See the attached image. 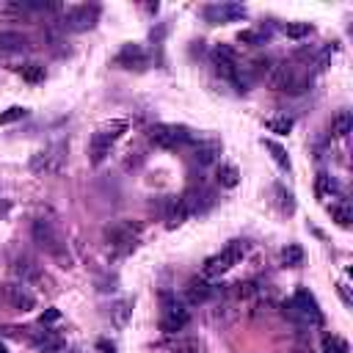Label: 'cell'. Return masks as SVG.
<instances>
[{
	"label": "cell",
	"mask_w": 353,
	"mask_h": 353,
	"mask_svg": "<svg viewBox=\"0 0 353 353\" xmlns=\"http://www.w3.org/2000/svg\"><path fill=\"white\" fill-rule=\"evenodd\" d=\"M30 234H33V243L50 256L55 259L61 268H72V254L66 248V240L61 234V229L50 221V218H36L33 226H30Z\"/></svg>",
	"instance_id": "obj_1"
},
{
	"label": "cell",
	"mask_w": 353,
	"mask_h": 353,
	"mask_svg": "<svg viewBox=\"0 0 353 353\" xmlns=\"http://www.w3.org/2000/svg\"><path fill=\"white\" fill-rule=\"evenodd\" d=\"M268 83L273 91H284V94H303L312 85L309 69L298 61H279L276 66L268 69Z\"/></svg>",
	"instance_id": "obj_2"
},
{
	"label": "cell",
	"mask_w": 353,
	"mask_h": 353,
	"mask_svg": "<svg viewBox=\"0 0 353 353\" xmlns=\"http://www.w3.org/2000/svg\"><path fill=\"white\" fill-rule=\"evenodd\" d=\"M127 127H130L127 119H110V121L99 124V127L91 132V141H88V160H91V165H99V163L110 154V149H113L116 141L127 132Z\"/></svg>",
	"instance_id": "obj_3"
},
{
	"label": "cell",
	"mask_w": 353,
	"mask_h": 353,
	"mask_svg": "<svg viewBox=\"0 0 353 353\" xmlns=\"http://www.w3.org/2000/svg\"><path fill=\"white\" fill-rule=\"evenodd\" d=\"M141 232H143V226H141L138 221H127V218H121V221L108 223L105 232H102V237H105L108 248H110L116 256H124V254H130V251L138 245Z\"/></svg>",
	"instance_id": "obj_4"
},
{
	"label": "cell",
	"mask_w": 353,
	"mask_h": 353,
	"mask_svg": "<svg viewBox=\"0 0 353 353\" xmlns=\"http://www.w3.org/2000/svg\"><path fill=\"white\" fill-rule=\"evenodd\" d=\"M248 254V240H229L218 254H212L207 262H204V268H201V276L204 279H221L223 273H229L243 256Z\"/></svg>",
	"instance_id": "obj_5"
},
{
	"label": "cell",
	"mask_w": 353,
	"mask_h": 353,
	"mask_svg": "<svg viewBox=\"0 0 353 353\" xmlns=\"http://www.w3.org/2000/svg\"><path fill=\"white\" fill-rule=\"evenodd\" d=\"M146 135L160 149H185L196 143V135L185 124H152Z\"/></svg>",
	"instance_id": "obj_6"
},
{
	"label": "cell",
	"mask_w": 353,
	"mask_h": 353,
	"mask_svg": "<svg viewBox=\"0 0 353 353\" xmlns=\"http://www.w3.org/2000/svg\"><path fill=\"white\" fill-rule=\"evenodd\" d=\"M212 66H215V72H218V77H223L226 83H232L237 91H245V77H243V66H240V61H237V52L232 50V47H226V44H218L215 50H212Z\"/></svg>",
	"instance_id": "obj_7"
},
{
	"label": "cell",
	"mask_w": 353,
	"mask_h": 353,
	"mask_svg": "<svg viewBox=\"0 0 353 353\" xmlns=\"http://www.w3.org/2000/svg\"><path fill=\"white\" fill-rule=\"evenodd\" d=\"M287 314L298 323H309V325H323V312H320V303L317 298L306 290V287H298L290 298V303L284 306Z\"/></svg>",
	"instance_id": "obj_8"
},
{
	"label": "cell",
	"mask_w": 353,
	"mask_h": 353,
	"mask_svg": "<svg viewBox=\"0 0 353 353\" xmlns=\"http://www.w3.org/2000/svg\"><path fill=\"white\" fill-rule=\"evenodd\" d=\"M188 323H190L188 306H185L176 295L163 292V295H160V331H165V334H179Z\"/></svg>",
	"instance_id": "obj_9"
},
{
	"label": "cell",
	"mask_w": 353,
	"mask_h": 353,
	"mask_svg": "<svg viewBox=\"0 0 353 353\" xmlns=\"http://www.w3.org/2000/svg\"><path fill=\"white\" fill-rule=\"evenodd\" d=\"M63 157H66V146H63L61 141L47 143V146H41V149L30 157V171L39 174V176H44V174H55V171H61Z\"/></svg>",
	"instance_id": "obj_10"
},
{
	"label": "cell",
	"mask_w": 353,
	"mask_h": 353,
	"mask_svg": "<svg viewBox=\"0 0 353 353\" xmlns=\"http://www.w3.org/2000/svg\"><path fill=\"white\" fill-rule=\"evenodd\" d=\"M97 19H99V6L97 3H80L63 14L61 25L69 33H83V30H91L97 25Z\"/></svg>",
	"instance_id": "obj_11"
},
{
	"label": "cell",
	"mask_w": 353,
	"mask_h": 353,
	"mask_svg": "<svg viewBox=\"0 0 353 353\" xmlns=\"http://www.w3.org/2000/svg\"><path fill=\"white\" fill-rule=\"evenodd\" d=\"M0 303L14 312H30L36 306V295L22 281H6V284H0Z\"/></svg>",
	"instance_id": "obj_12"
},
{
	"label": "cell",
	"mask_w": 353,
	"mask_h": 353,
	"mask_svg": "<svg viewBox=\"0 0 353 353\" xmlns=\"http://www.w3.org/2000/svg\"><path fill=\"white\" fill-rule=\"evenodd\" d=\"M245 14H248L245 6H240V3H210L201 11L204 22H210V25H229V22L245 19Z\"/></svg>",
	"instance_id": "obj_13"
},
{
	"label": "cell",
	"mask_w": 353,
	"mask_h": 353,
	"mask_svg": "<svg viewBox=\"0 0 353 353\" xmlns=\"http://www.w3.org/2000/svg\"><path fill=\"white\" fill-rule=\"evenodd\" d=\"M113 63L121 66V69H135V72H141V69L149 66V50H146L143 44H124V47L116 52Z\"/></svg>",
	"instance_id": "obj_14"
},
{
	"label": "cell",
	"mask_w": 353,
	"mask_h": 353,
	"mask_svg": "<svg viewBox=\"0 0 353 353\" xmlns=\"http://www.w3.org/2000/svg\"><path fill=\"white\" fill-rule=\"evenodd\" d=\"M28 339L33 342L36 350L41 353H58L63 347V336L58 331H52L50 325H41V328H30L28 331Z\"/></svg>",
	"instance_id": "obj_15"
},
{
	"label": "cell",
	"mask_w": 353,
	"mask_h": 353,
	"mask_svg": "<svg viewBox=\"0 0 353 353\" xmlns=\"http://www.w3.org/2000/svg\"><path fill=\"white\" fill-rule=\"evenodd\" d=\"M11 273L17 276V281H22V284H33V281H39L41 279V268L30 259V256H19V259H14V265H11Z\"/></svg>",
	"instance_id": "obj_16"
},
{
	"label": "cell",
	"mask_w": 353,
	"mask_h": 353,
	"mask_svg": "<svg viewBox=\"0 0 353 353\" xmlns=\"http://www.w3.org/2000/svg\"><path fill=\"white\" fill-rule=\"evenodd\" d=\"M218 154H221V143L218 141H196L193 149H190V157H193V163H199V168L215 163Z\"/></svg>",
	"instance_id": "obj_17"
},
{
	"label": "cell",
	"mask_w": 353,
	"mask_h": 353,
	"mask_svg": "<svg viewBox=\"0 0 353 353\" xmlns=\"http://www.w3.org/2000/svg\"><path fill=\"white\" fill-rule=\"evenodd\" d=\"M212 292H215V287H212V284H210V279H204V276L190 279V281H188V287H185V298H188L190 303H204Z\"/></svg>",
	"instance_id": "obj_18"
},
{
	"label": "cell",
	"mask_w": 353,
	"mask_h": 353,
	"mask_svg": "<svg viewBox=\"0 0 353 353\" xmlns=\"http://www.w3.org/2000/svg\"><path fill=\"white\" fill-rule=\"evenodd\" d=\"M28 47V36H22L19 30H0V52H22Z\"/></svg>",
	"instance_id": "obj_19"
},
{
	"label": "cell",
	"mask_w": 353,
	"mask_h": 353,
	"mask_svg": "<svg viewBox=\"0 0 353 353\" xmlns=\"http://www.w3.org/2000/svg\"><path fill=\"white\" fill-rule=\"evenodd\" d=\"M14 72L25 80V83H41L44 80V66L39 63V61H25V63H19V66H14Z\"/></svg>",
	"instance_id": "obj_20"
},
{
	"label": "cell",
	"mask_w": 353,
	"mask_h": 353,
	"mask_svg": "<svg viewBox=\"0 0 353 353\" xmlns=\"http://www.w3.org/2000/svg\"><path fill=\"white\" fill-rule=\"evenodd\" d=\"M331 218L342 226V229H350V221H353V210H350V201L347 199H339V201H334L331 207Z\"/></svg>",
	"instance_id": "obj_21"
},
{
	"label": "cell",
	"mask_w": 353,
	"mask_h": 353,
	"mask_svg": "<svg viewBox=\"0 0 353 353\" xmlns=\"http://www.w3.org/2000/svg\"><path fill=\"white\" fill-rule=\"evenodd\" d=\"M28 11L22 3H14V0H0V22H19L25 19Z\"/></svg>",
	"instance_id": "obj_22"
},
{
	"label": "cell",
	"mask_w": 353,
	"mask_h": 353,
	"mask_svg": "<svg viewBox=\"0 0 353 353\" xmlns=\"http://www.w3.org/2000/svg\"><path fill=\"white\" fill-rule=\"evenodd\" d=\"M281 33H284L287 39L301 41V39H306V36L314 33V25H312V22H284V25H281Z\"/></svg>",
	"instance_id": "obj_23"
},
{
	"label": "cell",
	"mask_w": 353,
	"mask_h": 353,
	"mask_svg": "<svg viewBox=\"0 0 353 353\" xmlns=\"http://www.w3.org/2000/svg\"><path fill=\"white\" fill-rule=\"evenodd\" d=\"M292 116H287V113H281V116H270L268 121H265V127L270 130V132H276V135H287L290 130H292Z\"/></svg>",
	"instance_id": "obj_24"
},
{
	"label": "cell",
	"mask_w": 353,
	"mask_h": 353,
	"mask_svg": "<svg viewBox=\"0 0 353 353\" xmlns=\"http://www.w3.org/2000/svg\"><path fill=\"white\" fill-rule=\"evenodd\" d=\"M350 113L347 110H339L336 116H334V121H331V138H345L347 132H350Z\"/></svg>",
	"instance_id": "obj_25"
},
{
	"label": "cell",
	"mask_w": 353,
	"mask_h": 353,
	"mask_svg": "<svg viewBox=\"0 0 353 353\" xmlns=\"http://www.w3.org/2000/svg\"><path fill=\"white\" fill-rule=\"evenodd\" d=\"M268 36H270L268 28H256V30H243V33L237 36V41H240V44H251V47H259V44L268 41Z\"/></svg>",
	"instance_id": "obj_26"
},
{
	"label": "cell",
	"mask_w": 353,
	"mask_h": 353,
	"mask_svg": "<svg viewBox=\"0 0 353 353\" xmlns=\"http://www.w3.org/2000/svg\"><path fill=\"white\" fill-rule=\"evenodd\" d=\"M301 262H303V248L295 245V243H290V245L281 251V265H284V268H298Z\"/></svg>",
	"instance_id": "obj_27"
},
{
	"label": "cell",
	"mask_w": 353,
	"mask_h": 353,
	"mask_svg": "<svg viewBox=\"0 0 353 353\" xmlns=\"http://www.w3.org/2000/svg\"><path fill=\"white\" fill-rule=\"evenodd\" d=\"M323 353H347V342L336 334H323Z\"/></svg>",
	"instance_id": "obj_28"
},
{
	"label": "cell",
	"mask_w": 353,
	"mask_h": 353,
	"mask_svg": "<svg viewBox=\"0 0 353 353\" xmlns=\"http://www.w3.org/2000/svg\"><path fill=\"white\" fill-rule=\"evenodd\" d=\"M334 193H339V185L328 174H317V196L320 199H331Z\"/></svg>",
	"instance_id": "obj_29"
},
{
	"label": "cell",
	"mask_w": 353,
	"mask_h": 353,
	"mask_svg": "<svg viewBox=\"0 0 353 353\" xmlns=\"http://www.w3.org/2000/svg\"><path fill=\"white\" fill-rule=\"evenodd\" d=\"M265 146H268V152L273 154V160H276V165L281 168V171H290V157H287V152L276 143V141H265Z\"/></svg>",
	"instance_id": "obj_30"
},
{
	"label": "cell",
	"mask_w": 353,
	"mask_h": 353,
	"mask_svg": "<svg viewBox=\"0 0 353 353\" xmlns=\"http://www.w3.org/2000/svg\"><path fill=\"white\" fill-rule=\"evenodd\" d=\"M273 193H276V199H279V207H281V212H292L295 210V201H292V193L290 190H284V185H276L273 188Z\"/></svg>",
	"instance_id": "obj_31"
},
{
	"label": "cell",
	"mask_w": 353,
	"mask_h": 353,
	"mask_svg": "<svg viewBox=\"0 0 353 353\" xmlns=\"http://www.w3.org/2000/svg\"><path fill=\"white\" fill-rule=\"evenodd\" d=\"M237 176H240V174H237L234 165H221V168H218V182H221L223 188H234V185H237Z\"/></svg>",
	"instance_id": "obj_32"
},
{
	"label": "cell",
	"mask_w": 353,
	"mask_h": 353,
	"mask_svg": "<svg viewBox=\"0 0 353 353\" xmlns=\"http://www.w3.org/2000/svg\"><path fill=\"white\" fill-rule=\"evenodd\" d=\"M25 113H28V110H25L22 105H11L8 110H3V113H0V124H11V121H19V119H25Z\"/></svg>",
	"instance_id": "obj_33"
},
{
	"label": "cell",
	"mask_w": 353,
	"mask_h": 353,
	"mask_svg": "<svg viewBox=\"0 0 353 353\" xmlns=\"http://www.w3.org/2000/svg\"><path fill=\"white\" fill-rule=\"evenodd\" d=\"M127 314H130V301H121V303H116V323H119V325L127 320Z\"/></svg>",
	"instance_id": "obj_34"
},
{
	"label": "cell",
	"mask_w": 353,
	"mask_h": 353,
	"mask_svg": "<svg viewBox=\"0 0 353 353\" xmlns=\"http://www.w3.org/2000/svg\"><path fill=\"white\" fill-rule=\"evenodd\" d=\"M339 295H342V303H345V306H353V298H350L347 281H339Z\"/></svg>",
	"instance_id": "obj_35"
},
{
	"label": "cell",
	"mask_w": 353,
	"mask_h": 353,
	"mask_svg": "<svg viewBox=\"0 0 353 353\" xmlns=\"http://www.w3.org/2000/svg\"><path fill=\"white\" fill-rule=\"evenodd\" d=\"M58 317H61V314H58L55 309H47V312L41 314V320H39V323H41V325H50V323H52V320H58Z\"/></svg>",
	"instance_id": "obj_36"
},
{
	"label": "cell",
	"mask_w": 353,
	"mask_h": 353,
	"mask_svg": "<svg viewBox=\"0 0 353 353\" xmlns=\"http://www.w3.org/2000/svg\"><path fill=\"white\" fill-rule=\"evenodd\" d=\"M6 212H8V201H6V199H0V218H3Z\"/></svg>",
	"instance_id": "obj_37"
},
{
	"label": "cell",
	"mask_w": 353,
	"mask_h": 353,
	"mask_svg": "<svg viewBox=\"0 0 353 353\" xmlns=\"http://www.w3.org/2000/svg\"><path fill=\"white\" fill-rule=\"evenodd\" d=\"M0 353H8V347H6V345H3V342H0Z\"/></svg>",
	"instance_id": "obj_38"
}]
</instances>
